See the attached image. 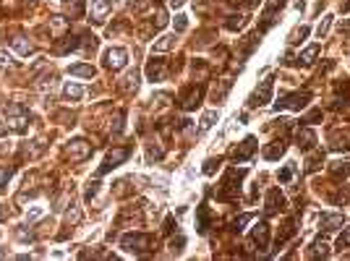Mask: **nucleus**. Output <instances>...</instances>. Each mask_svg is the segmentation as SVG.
Wrapping results in <instances>:
<instances>
[{"label":"nucleus","mask_w":350,"mask_h":261,"mask_svg":"<svg viewBox=\"0 0 350 261\" xmlns=\"http://www.w3.org/2000/svg\"><path fill=\"white\" fill-rule=\"evenodd\" d=\"M152 246H154V238L144 235V233H128V235H123V241H120V248H123V251H128V254L152 251Z\"/></svg>","instance_id":"nucleus-1"},{"label":"nucleus","mask_w":350,"mask_h":261,"mask_svg":"<svg viewBox=\"0 0 350 261\" xmlns=\"http://www.w3.org/2000/svg\"><path fill=\"white\" fill-rule=\"evenodd\" d=\"M6 118H8V128H14L16 133H24L26 126H29V110H26L24 105H18V102L8 105Z\"/></svg>","instance_id":"nucleus-2"},{"label":"nucleus","mask_w":350,"mask_h":261,"mask_svg":"<svg viewBox=\"0 0 350 261\" xmlns=\"http://www.w3.org/2000/svg\"><path fill=\"white\" fill-rule=\"evenodd\" d=\"M240 178H243V170H236V167H230L228 173H225V180H222V188L217 191V199H222V201H230V199H236L238 196V183H240Z\"/></svg>","instance_id":"nucleus-3"},{"label":"nucleus","mask_w":350,"mask_h":261,"mask_svg":"<svg viewBox=\"0 0 350 261\" xmlns=\"http://www.w3.org/2000/svg\"><path fill=\"white\" fill-rule=\"evenodd\" d=\"M311 102L308 92H296V94H285L274 102V110H303Z\"/></svg>","instance_id":"nucleus-4"},{"label":"nucleus","mask_w":350,"mask_h":261,"mask_svg":"<svg viewBox=\"0 0 350 261\" xmlns=\"http://www.w3.org/2000/svg\"><path fill=\"white\" fill-rule=\"evenodd\" d=\"M128 157H131V149H126V146H120V149H112L108 157H104V162L102 167L97 170V175H104V173H110V170H115L120 162H126Z\"/></svg>","instance_id":"nucleus-5"},{"label":"nucleus","mask_w":350,"mask_h":261,"mask_svg":"<svg viewBox=\"0 0 350 261\" xmlns=\"http://www.w3.org/2000/svg\"><path fill=\"white\" fill-rule=\"evenodd\" d=\"M272 89H274V81L272 78H266V81H262V86L256 89V92L248 97V107H259V105H266V102L272 99Z\"/></svg>","instance_id":"nucleus-6"},{"label":"nucleus","mask_w":350,"mask_h":261,"mask_svg":"<svg viewBox=\"0 0 350 261\" xmlns=\"http://www.w3.org/2000/svg\"><path fill=\"white\" fill-rule=\"evenodd\" d=\"M285 209V196L280 194V188H270L266 191V201H264V214L270 217V214H277Z\"/></svg>","instance_id":"nucleus-7"},{"label":"nucleus","mask_w":350,"mask_h":261,"mask_svg":"<svg viewBox=\"0 0 350 261\" xmlns=\"http://www.w3.org/2000/svg\"><path fill=\"white\" fill-rule=\"evenodd\" d=\"M254 152H256V139H254V136H248V139L243 141L240 146H236V149L230 152V157H232L236 162H248Z\"/></svg>","instance_id":"nucleus-8"},{"label":"nucleus","mask_w":350,"mask_h":261,"mask_svg":"<svg viewBox=\"0 0 350 261\" xmlns=\"http://www.w3.org/2000/svg\"><path fill=\"white\" fill-rule=\"evenodd\" d=\"M126 60H128V52L123 47H112V50L104 52V65L112 68V71H120V68L126 65Z\"/></svg>","instance_id":"nucleus-9"},{"label":"nucleus","mask_w":350,"mask_h":261,"mask_svg":"<svg viewBox=\"0 0 350 261\" xmlns=\"http://www.w3.org/2000/svg\"><path fill=\"white\" fill-rule=\"evenodd\" d=\"M66 154L71 157V162H84L86 157L92 154V144H86V141H81V139H78V141H74L71 146H68Z\"/></svg>","instance_id":"nucleus-10"},{"label":"nucleus","mask_w":350,"mask_h":261,"mask_svg":"<svg viewBox=\"0 0 350 261\" xmlns=\"http://www.w3.org/2000/svg\"><path fill=\"white\" fill-rule=\"evenodd\" d=\"M202 94H204V89H202V86H191V89H186V92L180 94V105H183V110H194L196 105H199Z\"/></svg>","instance_id":"nucleus-11"},{"label":"nucleus","mask_w":350,"mask_h":261,"mask_svg":"<svg viewBox=\"0 0 350 261\" xmlns=\"http://www.w3.org/2000/svg\"><path fill=\"white\" fill-rule=\"evenodd\" d=\"M251 238H254V243L259 246L262 251H264V248L270 246V225H266V222L254 225V233H251Z\"/></svg>","instance_id":"nucleus-12"},{"label":"nucleus","mask_w":350,"mask_h":261,"mask_svg":"<svg viewBox=\"0 0 350 261\" xmlns=\"http://www.w3.org/2000/svg\"><path fill=\"white\" fill-rule=\"evenodd\" d=\"M146 76H149V81H162V78L168 76L165 60H154V58H152V60L146 63Z\"/></svg>","instance_id":"nucleus-13"},{"label":"nucleus","mask_w":350,"mask_h":261,"mask_svg":"<svg viewBox=\"0 0 350 261\" xmlns=\"http://www.w3.org/2000/svg\"><path fill=\"white\" fill-rule=\"evenodd\" d=\"M110 8H112V0H94V3H92V18H94L97 24H102L104 16L110 13Z\"/></svg>","instance_id":"nucleus-14"},{"label":"nucleus","mask_w":350,"mask_h":261,"mask_svg":"<svg viewBox=\"0 0 350 261\" xmlns=\"http://www.w3.org/2000/svg\"><path fill=\"white\" fill-rule=\"evenodd\" d=\"M296 141H298L300 149H311V146L316 144V133H314L311 128H300V131L296 133Z\"/></svg>","instance_id":"nucleus-15"},{"label":"nucleus","mask_w":350,"mask_h":261,"mask_svg":"<svg viewBox=\"0 0 350 261\" xmlns=\"http://www.w3.org/2000/svg\"><path fill=\"white\" fill-rule=\"evenodd\" d=\"M342 222H345L342 214H322V230H326V233L342 228Z\"/></svg>","instance_id":"nucleus-16"},{"label":"nucleus","mask_w":350,"mask_h":261,"mask_svg":"<svg viewBox=\"0 0 350 261\" xmlns=\"http://www.w3.org/2000/svg\"><path fill=\"white\" fill-rule=\"evenodd\" d=\"M206 228H209V207L202 204V207H196V230L206 233Z\"/></svg>","instance_id":"nucleus-17"},{"label":"nucleus","mask_w":350,"mask_h":261,"mask_svg":"<svg viewBox=\"0 0 350 261\" xmlns=\"http://www.w3.org/2000/svg\"><path fill=\"white\" fill-rule=\"evenodd\" d=\"M285 149H288L285 141H272V144L264 149V160H280V157L285 154Z\"/></svg>","instance_id":"nucleus-18"},{"label":"nucleus","mask_w":350,"mask_h":261,"mask_svg":"<svg viewBox=\"0 0 350 261\" xmlns=\"http://www.w3.org/2000/svg\"><path fill=\"white\" fill-rule=\"evenodd\" d=\"M63 97H66L68 102H76V99H81V97H84V86H78V84H66V89H63Z\"/></svg>","instance_id":"nucleus-19"},{"label":"nucleus","mask_w":350,"mask_h":261,"mask_svg":"<svg viewBox=\"0 0 350 261\" xmlns=\"http://www.w3.org/2000/svg\"><path fill=\"white\" fill-rule=\"evenodd\" d=\"M68 73H71V76H84V78H92L97 71H94V65H84V63H78V65H71V68H68Z\"/></svg>","instance_id":"nucleus-20"},{"label":"nucleus","mask_w":350,"mask_h":261,"mask_svg":"<svg viewBox=\"0 0 350 261\" xmlns=\"http://www.w3.org/2000/svg\"><path fill=\"white\" fill-rule=\"evenodd\" d=\"M63 5L74 18H78L81 13H84V0H63Z\"/></svg>","instance_id":"nucleus-21"},{"label":"nucleus","mask_w":350,"mask_h":261,"mask_svg":"<svg viewBox=\"0 0 350 261\" xmlns=\"http://www.w3.org/2000/svg\"><path fill=\"white\" fill-rule=\"evenodd\" d=\"M175 44V34H165V37H160V42H154V52H168L170 47Z\"/></svg>","instance_id":"nucleus-22"},{"label":"nucleus","mask_w":350,"mask_h":261,"mask_svg":"<svg viewBox=\"0 0 350 261\" xmlns=\"http://www.w3.org/2000/svg\"><path fill=\"white\" fill-rule=\"evenodd\" d=\"M316 55H319V44H311V47H306V50H303V52L298 55V60H300L303 65H311Z\"/></svg>","instance_id":"nucleus-23"},{"label":"nucleus","mask_w":350,"mask_h":261,"mask_svg":"<svg viewBox=\"0 0 350 261\" xmlns=\"http://www.w3.org/2000/svg\"><path fill=\"white\" fill-rule=\"evenodd\" d=\"M10 44L21 52V55H29L34 47H32V42H26V37H16V39H10Z\"/></svg>","instance_id":"nucleus-24"},{"label":"nucleus","mask_w":350,"mask_h":261,"mask_svg":"<svg viewBox=\"0 0 350 261\" xmlns=\"http://www.w3.org/2000/svg\"><path fill=\"white\" fill-rule=\"evenodd\" d=\"M136 86H138V71H128V76L123 78V89H126V92H131V89H134V92H136Z\"/></svg>","instance_id":"nucleus-25"},{"label":"nucleus","mask_w":350,"mask_h":261,"mask_svg":"<svg viewBox=\"0 0 350 261\" xmlns=\"http://www.w3.org/2000/svg\"><path fill=\"white\" fill-rule=\"evenodd\" d=\"M311 256H314V259H316V256H322V259L330 256V246H326L324 241H316V243L311 246Z\"/></svg>","instance_id":"nucleus-26"},{"label":"nucleus","mask_w":350,"mask_h":261,"mask_svg":"<svg viewBox=\"0 0 350 261\" xmlns=\"http://www.w3.org/2000/svg\"><path fill=\"white\" fill-rule=\"evenodd\" d=\"M322 162H324V152H319V149H316V152H314V154L308 157V167H306V170H308V173H314V170H319V165H322Z\"/></svg>","instance_id":"nucleus-27"},{"label":"nucleus","mask_w":350,"mask_h":261,"mask_svg":"<svg viewBox=\"0 0 350 261\" xmlns=\"http://www.w3.org/2000/svg\"><path fill=\"white\" fill-rule=\"evenodd\" d=\"M214 120H217V110L204 112V118H202V131H209V128L214 126Z\"/></svg>","instance_id":"nucleus-28"},{"label":"nucleus","mask_w":350,"mask_h":261,"mask_svg":"<svg viewBox=\"0 0 350 261\" xmlns=\"http://www.w3.org/2000/svg\"><path fill=\"white\" fill-rule=\"evenodd\" d=\"M243 24H246V16H243V13H238V16H230V21H228V29H230V31H236V29H243Z\"/></svg>","instance_id":"nucleus-29"},{"label":"nucleus","mask_w":350,"mask_h":261,"mask_svg":"<svg viewBox=\"0 0 350 261\" xmlns=\"http://www.w3.org/2000/svg\"><path fill=\"white\" fill-rule=\"evenodd\" d=\"M296 170H298V165H296V162H290L285 170H280V180H282V183H288V180L296 175Z\"/></svg>","instance_id":"nucleus-30"},{"label":"nucleus","mask_w":350,"mask_h":261,"mask_svg":"<svg viewBox=\"0 0 350 261\" xmlns=\"http://www.w3.org/2000/svg\"><path fill=\"white\" fill-rule=\"evenodd\" d=\"M348 173H350V165L348 162H332V175L340 178V175H348Z\"/></svg>","instance_id":"nucleus-31"},{"label":"nucleus","mask_w":350,"mask_h":261,"mask_svg":"<svg viewBox=\"0 0 350 261\" xmlns=\"http://www.w3.org/2000/svg\"><path fill=\"white\" fill-rule=\"evenodd\" d=\"M337 248H350V228H345L342 233H340V238H337Z\"/></svg>","instance_id":"nucleus-32"},{"label":"nucleus","mask_w":350,"mask_h":261,"mask_svg":"<svg viewBox=\"0 0 350 261\" xmlns=\"http://www.w3.org/2000/svg\"><path fill=\"white\" fill-rule=\"evenodd\" d=\"M303 37H308V26H300V29H296L293 34H290V44H296V42H300Z\"/></svg>","instance_id":"nucleus-33"},{"label":"nucleus","mask_w":350,"mask_h":261,"mask_svg":"<svg viewBox=\"0 0 350 261\" xmlns=\"http://www.w3.org/2000/svg\"><path fill=\"white\" fill-rule=\"evenodd\" d=\"M146 160H149V162L162 160V149H160V146H149V149H146Z\"/></svg>","instance_id":"nucleus-34"},{"label":"nucleus","mask_w":350,"mask_h":261,"mask_svg":"<svg viewBox=\"0 0 350 261\" xmlns=\"http://www.w3.org/2000/svg\"><path fill=\"white\" fill-rule=\"evenodd\" d=\"M251 220H254V214H240V217L232 222V230H238V233H240V230H243V225L251 222Z\"/></svg>","instance_id":"nucleus-35"},{"label":"nucleus","mask_w":350,"mask_h":261,"mask_svg":"<svg viewBox=\"0 0 350 261\" xmlns=\"http://www.w3.org/2000/svg\"><path fill=\"white\" fill-rule=\"evenodd\" d=\"M330 24H332V16H324V21H322V24L316 26V34H319V39L324 37L326 31H330Z\"/></svg>","instance_id":"nucleus-36"},{"label":"nucleus","mask_w":350,"mask_h":261,"mask_svg":"<svg viewBox=\"0 0 350 261\" xmlns=\"http://www.w3.org/2000/svg\"><path fill=\"white\" fill-rule=\"evenodd\" d=\"M10 175H14V170H10V167H0V191H3V186L8 183Z\"/></svg>","instance_id":"nucleus-37"},{"label":"nucleus","mask_w":350,"mask_h":261,"mask_svg":"<svg viewBox=\"0 0 350 261\" xmlns=\"http://www.w3.org/2000/svg\"><path fill=\"white\" fill-rule=\"evenodd\" d=\"M217 165H220V160H206L204 162V175H212L214 170H217Z\"/></svg>","instance_id":"nucleus-38"},{"label":"nucleus","mask_w":350,"mask_h":261,"mask_svg":"<svg viewBox=\"0 0 350 261\" xmlns=\"http://www.w3.org/2000/svg\"><path fill=\"white\" fill-rule=\"evenodd\" d=\"M78 220H81V212H78V209H74V212L66 214V222H68V225H76Z\"/></svg>","instance_id":"nucleus-39"},{"label":"nucleus","mask_w":350,"mask_h":261,"mask_svg":"<svg viewBox=\"0 0 350 261\" xmlns=\"http://www.w3.org/2000/svg\"><path fill=\"white\" fill-rule=\"evenodd\" d=\"M0 65H3V68H10V65H14V58H10V55H6L3 50H0Z\"/></svg>","instance_id":"nucleus-40"},{"label":"nucleus","mask_w":350,"mask_h":261,"mask_svg":"<svg viewBox=\"0 0 350 261\" xmlns=\"http://www.w3.org/2000/svg\"><path fill=\"white\" fill-rule=\"evenodd\" d=\"M186 26H188V21H186V16H175V29L183 31Z\"/></svg>","instance_id":"nucleus-41"},{"label":"nucleus","mask_w":350,"mask_h":261,"mask_svg":"<svg viewBox=\"0 0 350 261\" xmlns=\"http://www.w3.org/2000/svg\"><path fill=\"white\" fill-rule=\"evenodd\" d=\"M180 246H183V238H178V241H170V248H172V254H175V251H180Z\"/></svg>","instance_id":"nucleus-42"},{"label":"nucleus","mask_w":350,"mask_h":261,"mask_svg":"<svg viewBox=\"0 0 350 261\" xmlns=\"http://www.w3.org/2000/svg\"><path fill=\"white\" fill-rule=\"evenodd\" d=\"M183 3H186V0H170V5H172V8H178V5H183Z\"/></svg>","instance_id":"nucleus-43"},{"label":"nucleus","mask_w":350,"mask_h":261,"mask_svg":"<svg viewBox=\"0 0 350 261\" xmlns=\"http://www.w3.org/2000/svg\"><path fill=\"white\" fill-rule=\"evenodd\" d=\"M8 133V126H3V123H0V136H6Z\"/></svg>","instance_id":"nucleus-44"},{"label":"nucleus","mask_w":350,"mask_h":261,"mask_svg":"<svg viewBox=\"0 0 350 261\" xmlns=\"http://www.w3.org/2000/svg\"><path fill=\"white\" fill-rule=\"evenodd\" d=\"M3 220H6V212H3V209H0V222H3Z\"/></svg>","instance_id":"nucleus-45"},{"label":"nucleus","mask_w":350,"mask_h":261,"mask_svg":"<svg viewBox=\"0 0 350 261\" xmlns=\"http://www.w3.org/2000/svg\"><path fill=\"white\" fill-rule=\"evenodd\" d=\"M0 259H6V251H3V248H0Z\"/></svg>","instance_id":"nucleus-46"}]
</instances>
